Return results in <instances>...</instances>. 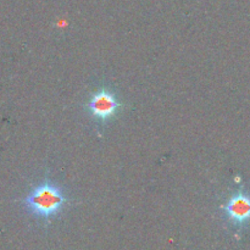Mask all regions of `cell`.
I'll list each match as a JSON object with an SVG mask.
<instances>
[{"mask_svg":"<svg viewBox=\"0 0 250 250\" xmlns=\"http://www.w3.org/2000/svg\"><path fill=\"white\" fill-rule=\"evenodd\" d=\"M63 189L50 180H44L32 188L23 200L29 214L38 219L48 220L62 211L67 203Z\"/></svg>","mask_w":250,"mask_h":250,"instance_id":"1","label":"cell"},{"mask_svg":"<svg viewBox=\"0 0 250 250\" xmlns=\"http://www.w3.org/2000/svg\"><path fill=\"white\" fill-rule=\"evenodd\" d=\"M224 209L234 222H243L250 217V199L244 194H237L229 200Z\"/></svg>","mask_w":250,"mask_h":250,"instance_id":"3","label":"cell"},{"mask_svg":"<svg viewBox=\"0 0 250 250\" xmlns=\"http://www.w3.org/2000/svg\"><path fill=\"white\" fill-rule=\"evenodd\" d=\"M122 104L115 93L109 88H100L93 93L89 102L87 103V110L94 119L105 122L119 114Z\"/></svg>","mask_w":250,"mask_h":250,"instance_id":"2","label":"cell"}]
</instances>
